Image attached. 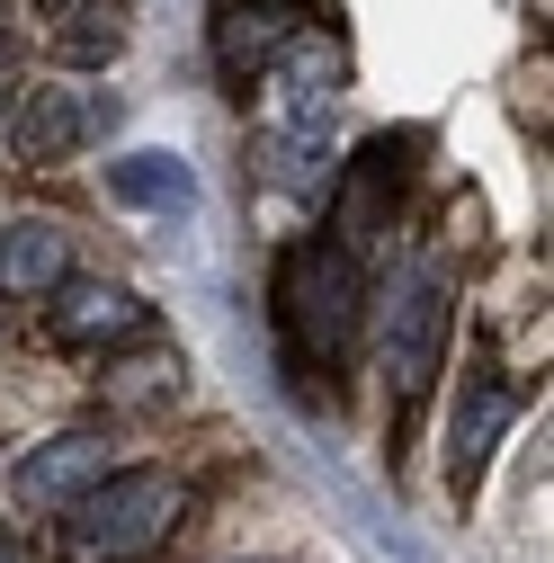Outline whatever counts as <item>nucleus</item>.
<instances>
[{
    "label": "nucleus",
    "instance_id": "4",
    "mask_svg": "<svg viewBox=\"0 0 554 563\" xmlns=\"http://www.w3.org/2000/svg\"><path fill=\"white\" fill-rule=\"evenodd\" d=\"M447 322H456V296H447V268H421L394 305V394L421 402L439 358H447Z\"/></svg>",
    "mask_w": 554,
    "mask_h": 563
},
{
    "label": "nucleus",
    "instance_id": "10",
    "mask_svg": "<svg viewBox=\"0 0 554 563\" xmlns=\"http://www.w3.org/2000/svg\"><path fill=\"white\" fill-rule=\"evenodd\" d=\"M108 197L117 206H188L197 179L179 153H125V162H108Z\"/></svg>",
    "mask_w": 554,
    "mask_h": 563
},
{
    "label": "nucleus",
    "instance_id": "1",
    "mask_svg": "<svg viewBox=\"0 0 554 563\" xmlns=\"http://www.w3.org/2000/svg\"><path fill=\"white\" fill-rule=\"evenodd\" d=\"M358 313H367L358 251L296 242L287 260H277V331H287L296 367H340V358L358 349Z\"/></svg>",
    "mask_w": 554,
    "mask_h": 563
},
{
    "label": "nucleus",
    "instance_id": "5",
    "mask_svg": "<svg viewBox=\"0 0 554 563\" xmlns=\"http://www.w3.org/2000/svg\"><path fill=\"white\" fill-rule=\"evenodd\" d=\"M99 474H117V439L108 430H63V439H45V448L19 456L10 492H19V510H73Z\"/></svg>",
    "mask_w": 554,
    "mask_h": 563
},
{
    "label": "nucleus",
    "instance_id": "7",
    "mask_svg": "<svg viewBox=\"0 0 554 563\" xmlns=\"http://www.w3.org/2000/svg\"><path fill=\"white\" fill-rule=\"evenodd\" d=\"M296 27H304L296 0H215V73L233 90H251L268 63L296 45Z\"/></svg>",
    "mask_w": 554,
    "mask_h": 563
},
{
    "label": "nucleus",
    "instance_id": "11",
    "mask_svg": "<svg viewBox=\"0 0 554 563\" xmlns=\"http://www.w3.org/2000/svg\"><path fill=\"white\" fill-rule=\"evenodd\" d=\"M54 54L63 63H117L125 54V0H81V10H63L54 19Z\"/></svg>",
    "mask_w": 554,
    "mask_h": 563
},
{
    "label": "nucleus",
    "instance_id": "9",
    "mask_svg": "<svg viewBox=\"0 0 554 563\" xmlns=\"http://www.w3.org/2000/svg\"><path fill=\"white\" fill-rule=\"evenodd\" d=\"M63 277H73V233H63L54 216H27L0 233V296H19V305H45Z\"/></svg>",
    "mask_w": 554,
    "mask_h": 563
},
{
    "label": "nucleus",
    "instance_id": "8",
    "mask_svg": "<svg viewBox=\"0 0 554 563\" xmlns=\"http://www.w3.org/2000/svg\"><path fill=\"white\" fill-rule=\"evenodd\" d=\"M510 411H519V394H510L492 367H465V394H456V411H447V483H456V492L483 483V465H492V448H501V430H510Z\"/></svg>",
    "mask_w": 554,
    "mask_h": 563
},
{
    "label": "nucleus",
    "instance_id": "6",
    "mask_svg": "<svg viewBox=\"0 0 554 563\" xmlns=\"http://www.w3.org/2000/svg\"><path fill=\"white\" fill-rule=\"evenodd\" d=\"M153 331V305L117 277H63L54 287V340L63 349H125Z\"/></svg>",
    "mask_w": 554,
    "mask_h": 563
},
{
    "label": "nucleus",
    "instance_id": "13",
    "mask_svg": "<svg viewBox=\"0 0 554 563\" xmlns=\"http://www.w3.org/2000/svg\"><path fill=\"white\" fill-rule=\"evenodd\" d=\"M0 563H27V554H19V537H10V528H0Z\"/></svg>",
    "mask_w": 554,
    "mask_h": 563
},
{
    "label": "nucleus",
    "instance_id": "2",
    "mask_svg": "<svg viewBox=\"0 0 554 563\" xmlns=\"http://www.w3.org/2000/svg\"><path fill=\"white\" fill-rule=\"evenodd\" d=\"M188 510V492L179 474L162 465H117L99 474L73 510H63V545H73V563H144Z\"/></svg>",
    "mask_w": 554,
    "mask_h": 563
},
{
    "label": "nucleus",
    "instance_id": "12",
    "mask_svg": "<svg viewBox=\"0 0 554 563\" xmlns=\"http://www.w3.org/2000/svg\"><path fill=\"white\" fill-rule=\"evenodd\" d=\"M63 10H81V0H36V19H63Z\"/></svg>",
    "mask_w": 554,
    "mask_h": 563
},
{
    "label": "nucleus",
    "instance_id": "3",
    "mask_svg": "<svg viewBox=\"0 0 554 563\" xmlns=\"http://www.w3.org/2000/svg\"><path fill=\"white\" fill-rule=\"evenodd\" d=\"M125 117V99L117 90H81V81H36V90H19L10 99V144H19V162H36V170H54V162H73V153H90L99 134Z\"/></svg>",
    "mask_w": 554,
    "mask_h": 563
}]
</instances>
